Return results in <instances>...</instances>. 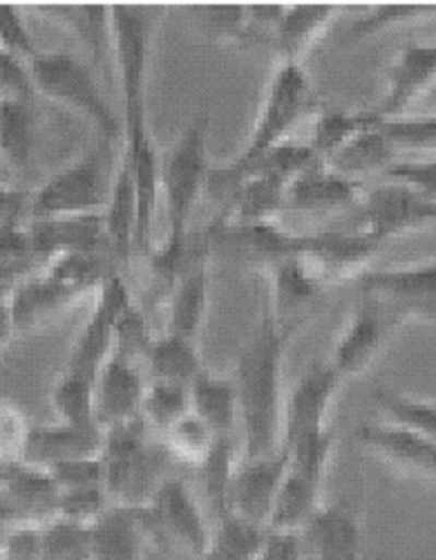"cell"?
<instances>
[{"label":"cell","instance_id":"7402d4cb","mask_svg":"<svg viewBox=\"0 0 436 560\" xmlns=\"http://www.w3.org/2000/svg\"><path fill=\"white\" fill-rule=\"evenodd\" d=\"M30 241L34 256L108 254L106 215L96 213L36 220L30 231Z\"/></svg>","mask_w":436,"mask_h":560},{"label":"cell","instance_id":"f546056e","mask_svg":"<svg viewBox=\"0 0 436 560\" xmlns=\"http://www.w3.org/2000/svg\"><path fill=\"white\" fill-rule=\"evenodd\" d=\"M190 390V412L215 435L233 438L239 412H237V393L233 380L217 377L209 370H202L198 380L188 386Z\"/></svg>","mask_w":436,"mask_h":560},{"label":"cell","instance_id":"ba28073f","mask_svg":"<svg viewBox=\"0 0 436 560\" xmlns=\"http://www.w3.org/2000/svg\"><path fill=\"white\" fill-rule=\"evenodd\" d=\"M341 384V375L329 365V361H314L303 372V377L284 401L282 448L286 453L333 433L329 427V415Z\"/></svg>","mask_w":436,"mask_h":560},{"label":"cell","instance_id":"cb8c5ba5","mask_svg":"<svg viewBox=\"0 0 436 560\" xmlns=\"http://www.w3.org/2000/svg\"><path fill=\"white\" fill-rule=\"evenodd\" d=\"M143 506H117L90 527L92 560H145L149 534L143 525Z\"/></svg>","mask_w":436,"mask_h":560},{"label":"cell","instance_id":"7c38bea8","mask_svg":"<svg viewBox=\"0 0 436 560\" xmlns=\"http://www.w3.org/2000/svg\"><path fill=\"white\" fill-rule=\"evenodd\" d=\"M209 262H211V233L196 243L188 241L186 260L175 278L168 294L166 335L188 341H198L209 310Z\"/></svg>","mask_w":436,"mask_h":560},{"label":"cell","instance_id":"1f68e13d","mask_svg":"<svg viewBox=\"0 0 436 560\" xmlns=\"http://www.w3.org/2000/svg\"><path fill=\"white\" fill-rule=\"evenodd\" d=\"M204 370L198 341H188L175 335L155 337L149 357H145V380L190 386Z\"/></svg>","mask_w":436,"mask_h":560},{"label":"cell","instance_id":"8992f818","mask_svg":"<svg viewBox=\"0 0 436 560\" xmlns=\"http://www.w3.org/2000/svg\"><path fill=\"white\" fill-rule=\"evenodd\" d=\"M30 74L34 88H38L43 95L72 108L99 128L108 139L123 135V121L102 95L92 72L72 55H36L30 61Z\"/></svg>","mask_w":436,"mask_h":560},{"label":"cell","instance_id":"d6a6232c","mask_svg":"<svg viewBox=\"0 0 436 560\" xmlns=\"http://www.w3.org/2000/svg\"><path fill=\"white\" fill-rule=\"evenodd\" d=\"M79 296V290L61 283L55 276H47L43 280H30V283L16 290L10 305L14 330L36 328V325H40L43 320H47Z\"/></svg>","mask_w":436,"mask_h":560},{"label":"cell","instance_id":"ac0fdd59","mask_svg":"<svg viewBox=\"0 0 436 560\" xmlns=\"http://www.w3.org/2000/svg\"><path fill=\"white\" fill-rule=\"evenodd\" d=\"M145 384L139 365L110 354L94 384V419L104 433L141 417Z\"/></svg>","mask_w":436,"mask_h":560},{"label":"cell","instance_id":"ee69618b","mask_svg":"<svg viewBox=\"0 0 436 560\" xmlns=\"http://www.w3.org/2000/svg\"><path fill=\"white\" fill-rule=\"evenodd\" d=\"M215 440L217 438L200 422V419L192 412H188L175 427H170L164 433V448L168 455L177 457L181 464L192 466V469H200V466L207 462Z\"/></svg>","mask_w":436,"mask_h":560},{"label":"cell","instance_id":"816d5d0a","mask_svg":"<svg viewBox=\"0 0 436 560\" xmlns=\"http://www.w3.org/2000/svg\"><path fill=\"white\" fill-rule=\"evenodd\" d=\"M50 476L61 491L104 487V462L99 457H83L72 462H61L50 469Z\"/></svg>","mask_w":436,"mask_h":560},{"label":"cell","instance_id":"4316f807","mask_svg":"<svg viewBox=\"0 0 436 560\" xmlns=\"http://www.w3.org/2000/svg\"><path fill=\"white\" fill-rule=\"evenodd\" d=\"M335 14L338 10L331 5L286 8L271 38L280 63L301 66L303 57L314 48L318 38L327 34Z\"/></svg>","mask_w":436,"mask_h":560},{"label":"cell","instance_id":"db71d44e","mask_svg":"<svg viewBox=\"0 0 436 560\" xmlns=\"http://www.w3.org/2000/svg\"><path fill=\"white\" fill-rule=\"evenodd\" d=\"M385 175L397 184L408 186L427 200H436V160L425 162H394Z\"/></svg>","mask_w":436,"mask_h":560},{"label":"cell","instance_id":"91938a15","mask_svg":"<svg viewBox=\"0 0 436 560\" xmlns=\"http://www.w3.org/2000/svg\"><path fill=\"white\" fill-rule=\"evenodd\" d=\"M30 521L23 516V511L0 489V529H12L19 525H27ZM36 525V523H34Z\"/></svg>","mask_w":436,"mask_h":560},{"label":"cell","instance_id":"e575fe53","mask_svg":"<svg viewBox=\"0 0 436 560\" xmlns=\"http://www.w3.org/2000/svg\"><path fill=\"white\" fill-rule=\"evenodd\" d=\"M374 399L387 422L408 429L436 444V404L401 395L392 388H376Z\"/></svg>","mask_w":436,"mask_h":560},{"label":"cell","instance_id":"f6af8a7d","mask_svg":"<svg viewBox=\"0 0 436 560\" xmlns=\"http://www.w3.org/2000/svg\"><path fill=\"white\" fill-rule=\"evenodd\" d=\"M153 341L155 337L151 335V325L149 318H145V312L132 303L115 325L113 354L139 365V361H145V357H149Z\"/></svg>","mask_w":436,"mask_h":560},{"label":"cell","instance_id":"d590c367","mask_svg":"<svg viewBox=\"0 0 436 560\" xmlns=\"http://www.w3.org/2000/svg\"><path fill=\"white\" fill-rule=\"evenodd\" d=\"M34 151V119L25 102L0 100V155L14 168H25Z\"/></svg>","mask_w":436,"mask_h":560},{"label":"cell","instance_id":"680465c9","mask_svg":"<svg viewBox=\"0 0 436 560\" xmlns=\"http://www.w3.org/2000/svg\"><path fill=\"white\" fill-rule=\"evenodd\" d=\"M256 560H307L303 534L267 529V538Z\"/></svg>","mask_w":436,"mask_h":560},{"label":"cell","instance_id":"e7e4bbea","mask_svg":"<svg viewBox=\"0 0 436 560\" xmlns=\"http://www.w3.org/2000/svg\"><path fill=\"white\" fill-rule=\"evenodd\" d=\"M10 529H0V556H3V547H5V536Z\"/></svg>","mask_w":436,"mask_h":560},{"label":"cell","instance_id":"8d00e7d4","mask_svg":"<svg viewBox=\"0 0 436 560\" xmlns=\"http://www.w3.org/2000/svg\"><path fill=\"white\" fill-rule=\"evenodd\" d=\"M190 412V390L179 384L149 382L141 401V419L151 431L166 433Z\"/></svg>","mask_w":436,"mask_h":560},{"label":"cell","instance_id":"30bf717a","mask_svg":"<svg viewBox=\"0 0 436 560\" xmlns=\"http://www.w3.org/2000/svg\"><path fill=\"white\" fill-rule=\"evenodd\" d=\"M361 294L372 296L399 328L408 320L436 323V262L365 273Z\"/></svg>","mask_w":436,"mask_h":560},{"label":"cell","instance_id":"94428289","mask_svg":"<svg viewBox=\"0 0 436 560\" xmlns=\"http://www.w3.org/2000/svg\"><path fill=\"white\" fill-rule=\"evenodd\" d=\"M19 207H21V196L12 194V191H8V189H3V186H0V222L14 218Z\"/></svg>","mask_w":436,"mask_h":560},{"label":"cell","instance_id":"484cf974","mask_svg":"<svg viewBox=\"0 0 436 560\" xmlns=\"http://www.w3.org/2000/svg\"><path fill=\"white\" fill-rule=\"evenodd\" d=\"M361 205V186L354 179L316 164L286 186V209L338 211Z\"/></svg>","mask_w":436,"mask_h":560},{"label":"cell","instance_id":"003e7915","mask_svg":"<svg viewBox=\"0 0 436 560\" xmlns=\"http://www.w3.org/2000/svg\"><path fill=\"white\" fill-rule=\"evenodd\" d=\"M145 560H151V558H145Z\"/></svg>","mask_w":436,"mask_h":560},{"label":"cell","instance_id":"83f0119b","mask_svg":"<svg viewBox=\"0 0 436 560\" xmlns=\"http://www.w3.org/2000/svg\"><path fill=\"white\" fill-rule=\"evenodd\" d=\"M394 158L397 147L382 132L378 117L372 113V121L361 132H356L341 151H335L325 166L338 175L358 182L363 175H372L376 171L385 173L394 164Z\"/></svg>","mask_w":436,"mask_h":560},{"label":"cell","instance_id":"4dcf8cb0","mask_svg":"<svg viewBox=\"0 0 436 560\" xmlns=\"http://www.w3.org/2000/svg\"><path fill=\"white\" fill-rule=\"evenodd\" d=\"M8 498L23 511L30 523L43 525L50 516H57L61 489L50 471L36 469L30 464H12L3 482Z\"/></svg>","mask_w":436,"mask_h":560},{"label":"cell","instance_id":"2e32d148","mask_svg":"<svg viewBox=\"0 0 436 560\" xmlns=\"http://www.w3.org/2000/svg\"><path fill=\"white\" fill-rule=\"evenodd\" d=\"M380 249L376 241L363 231L341 233L325 231L316 236H298L296 256L309 267V271L322 285L343 283V280L365 273V267Z\"/></svg>","mask_w":436,"mask_h":560},{"label":"cell","instance_id":"ffe728a7","mask_svg":"<svg viewBox=\"0 0 436 560\" xmlns=\"http://www.w3.org/2000/svg\"><path fill=\"white\" fill-rule=\"evenodd\" d=\"M387 95L374 110L380 119H399L436 81V45H408L385 72Z\"/></svg>","mask_w":436,"mask_h":560},{"label":"cell","instance_id":"681fc988","mask_svg":"<svg viewBox=\"0 0 436 560\" xmlns=\"http://www.w3.org/2000/svg\"><path fill=\"white\" fill-rule=\"evenodd\" d=\"M108 509H110V500H108V493L104 487L61 491L55 518H63V521H72V523L92 527Z\"/></svg>","mask_w":436,"mask_h":560},{"label":"cell","instance_id":"b9f144b4","mask_svg":"<svg viewBox=\"0 0 436 560\" xmlns=\"http://www.w3.org/2000/svg\"><path fill=\"white\" fill-rule=\"evenodd\" d=\"M372 121V113H345V110H325L316 119L314 137H311V151L318 155L322 164L329 158L341 151L350 139L361 132Z\"/></svg>","mask_w":436,"mask_h":560},{"label":"cell","instance_id":"9c48e42d","mask_svg":"<svg viewBox=\"0 0 436 560\" xmlns=\"http://www.w3.org/2000/svg\"><path fill=\"white\" fill-rule=\"evenodd\" d=\"M113 182L99 153H90L47 182L32 205L36 220L106 213Z\"/></svg>","mask_w":436,"mask_h":560},{"label":"cell","instance_id":"7dc6e473","mask_svg":"<svg viewBox=\"0 0 436 560\" xmlns=\"http://www.w3.org/2000/svg\"><path fill=\"white\" fill-rule=\"evenodd\" d=\"M378 126L397 149L436 153V117H399L380 119Z\"/></svg>","mask_w":436,"mask_h":560},{"label":"cell","instance_id":"f1b7e54d","mask_svg":"<svg viewBox=\"0 0 436 560\" xmlns=\"http://www.w3.org/2000/svg\"><path fill=\"white\" fill-rule=\"evenodd\" d=\"M108 231V254L115 267L128 265L134 249V226H137V202H134V179L128 158L121 153L117 173L113 177L110 202L106 209Z\"/></svg>","mask_w":436,"mask_h":560},{"label":"cell","instance_id":"5b68a950","mask_svg":"<svg viewBox=\"0 0 436 560\" xmlns=\"http://www.w3.org/2000/svg\"><path fill=\"white\" fill-rule=\"evenodd\" d=\"M151 429L141 417L128 424L106 431L104 438V489L110 504L117 506H145L162 478V457L149 440Z\"/></svg>","mask_w":436,"mask_h":560},{"label":"cell","instance_id":"7bdbcfd3","mask_svg":"<svg viewBox=\"0 0 436 560\" xmlns=\"http://www.w3.org/2000/svg\"><path fill=\"white\" fill-rule=\"evenodd\" d=\"M43 560H92V534L87 525L52 518L40 525Z\"/></svg>","mask_w":436,"mask_h":560},{"label":"cell","instance_id":"11a10c76","mask_svg":"<svg viewBox=\"0 0 436 560\" xmlns=\"http://www.w3.org/2000/svg\"><path fill=\"white\" fill-rule=\"evenodd\" d=\"M34 92V81L30 68L21 63L14 55L0 48V100H14L30 104Z\"/></svg>","mask_w":436,"mask_h":560},{"label":"cell","instance_id":"f5cc1de1","mask_svg":"<svg viewBox=\"0 0 436 560\" xmlns=\"http://www.w3.org/2000/svg\"><path fill=\"white\" fill-rule=\"evenodd\" d=\"M32 256L30 233L16 229V215L0 222V269L12 276L16 269H23Z\"/></svg>","mask_w":436,"mask_h":560},{"label":"cell","instance_id":"44dd1931","mask_svg":"<svg viewBox=\"0 0 436 560\" xmlns=\"http://www.w3.org/2000/svg\"><path fill=\"white\" fill-rule=\"evenodd\" d=\"M269 273L271 305L267 316H271L282 330L294 335L316 307L325 285L298 256L280 260L269 269Z\"/></svg>","mask_w":436,"mask_h":560},{"label":"cell","instance_id":"603a6c76","mask_svg":"<svg viewBox=\"0 0 436 560\" xmlns=\"http://www.w3.org/2000/svg\"><path fill=\"white\" fill-rule=\"evenodd\" d=\"M104 438L106 433L99 427L59 424L32 429L23 444V464L50 471L61 462L99 457L104 451Z\"/></svg>","mask_w":436,"mask_h":560},{"label":"cell","instance_id":"ab89813d","mask_svg":"<svg viewBox=\"0 0 436 560\" xmlns=\"http://www.w3.org/2000/svg\"><path fill=\"white\" fill-rule=\"evenodd\" d=\"M74 30V34L87 45L94 59L104 63L108 52H113V27H110V8H59L50 10Z\"/></svg>","mask_w":436,"mask_h":560},{"label":"cell","instance_id":"60d3db41","mask_svg":"<svg viewBox=\"0 0 436 560\" xmlns=\"http://www.w3.org/2000/svg\"><path fill=\"white\" fill-rule=\"evenodd\" d=\"M264 538L267 527L241 521L233 513H224L215 521L209 549L233 560H256Z\"/></svg>","mask_w":436,"mask_h":560},{"label":"cell","instance_id":"f35d334b","mask_svg":"<svg viewBox=\"0 0 436 560\" xmlns=\"http://www.w3.org/2000/svg\"><path fill=\"white\" fill-rule=\"evenodd\" d=\"M239 459H241V455L235 453V440L217 438L207 462L200 466L207 500H209V506L213 509L215 521L226 513L228 487H231V480H233V474L237 469Z\"/></svg>","mask_w":436,"mask_h":560},{"label":"cell","instance_id":"52a82bcc","mask_svg":"<svg viewBox=\"0 0 436 560\" xmlns=\"http://www.w3.org/2000/svg\"><path fill=\"white\" fill-rule=\"evenodd\" d=\"M149 542L177 549L198 560L211 547V532L204 511L190 489L175 478L160 485L153 500L143 509Z\"/></svg>","mask_w":436,"mask_h":560},{"label":"cell","instance_id":"d6986e66","mask_svg":"<svg viewBox=\"0 0 436 560\" xmlns=\"http://www.w3.org/2000/svg\"><path fill=\"white\" fill-rule=\"evenodd\" d=\"M309 560H365L358 513L345 504H322L301 532Z\"/></svg>","mask_w":436,"mask_h":560},{"label":"cell","instance_id":"e0dca14e","mask_svg":"<svg viewBox=\"0 0 436 560\" xmlns=\"http://www.w3.org/2000/svg\"><path fill=\"white\" fill-rule=\"evenodd\" d=\"M286 469L288 455L284 448L258 459H239L228 487L226 513L267 527Z\"/></svg>","mask_w":436,"mask_h":560},{"label":"cell","instance_id":"4fadbf2b","mask_svg":"<svg viewBox=\"0 0 436 560\" xmlns=\"http://www.w3.org/2000/svg\"><path fill=\"white\" fill-rule=\"evenodd\" d=\"M356 442L385 469L412 482L436 485V444L397 424H361Z\"/></svg>","mask_w":436,"mask_h":560},{"label":"cell","instance_id":"836d02e7","mask_svg":"<svg viewBox=\"0 0 436 560\" xmlns=\"http://www.w3.org/2000/svg\"><path fill=\"white\" fill-rule=\"evenodd\" d=\"M213 231L228 233V238L235 241V245L241 249L247 258L264 265L271 269L284 258L296 256V243L298 236L282 231L275 222H262V224H247V226H211Z\"/></svg>","mask_w":436,"mask_h":560},{"label":"cell","instance_id":"6da1fadb","mask_svg":"<svg viewBox=\"0 0 436 560\" xmlns=\"http://www.w3.org/2000/svg\"><path fill=\"white\" fill-rule=\"evenodd\" d=\"M291 332L264 316L258 335L239 352L233 384L241 427V459H258L282 448L284 354Z\"/></svg>","mask_w":436,"mask_h":560},{"label":"cell","instance_id":"5bb4252c","mask_svg":"<svg viewBox=\"0 0 436 560\" xmlns=\"http://www.w3.org/2000/svg\"><path fill=\"white\" fill-rule=\"evenodd\" d=\"M361 231L378 245L399 233L436 222V200H427L403 184H380L361 200Z\"/></svg>","mask_w":436,"mask_h":560},{"label":"cell","instance_id":"03108f58","mask_svg":"<svg viewBox=\"0 0 436 560\" xmlns=\"http://www.w3.org/2000/svg\"><path fill=\"white\" fill-rule=\"evenodd\" d=\"M3 290H5V283H3V280H0V294H3Z\"/></svg>","mask_w":436,"mask_h":560},{"label":"cell","instance_id":"6125c7cd","mask_svg":"<svg viewBox=\"0 0 436 560\" xmlns=\"http://www.w3.org/2000/svg\"><path fill=\"white\" fill-rule=\"evenodd\" d=\"M14 332V325H12V314H10V307H3L0 305V346H3L10 335Z\"/></svg>","mask_w":436,"mask_h":560},{"label":"cell","instance_id":"c3c4849f","mask_svg":"<svg viewBox=\"0 0 436 560\" xmlns=\"http://www.w3.org/2000/svg\"><path fill=\"white\" fill-rule=\"evenodd\" d=\"M436 8H423V5H382V8H372L365 16H361L352 27L347 30V40L356 43L367 36H374L392 25H403L410 21H419L425 16H434Z\"/></svg>","mask_w":436,"mask_h":560},{"label":"cell","instance_id":"8fae6325","mask_svg":"<svg viewBox=\"0 0 436 560\" xmlns=\"http://www.w3.org/2000/svg\"><path fill=\"white\" fill-rule=\"evenodd\" d=\"M397 330L399 325L394 318L372 296L361 294L343 332L335 339L329 365L341 375V380L361 375L382 354Z\"/></svg>","mask_w":436,"mask_h":560},{"label":"cell","instance_id":"9a60e30c","mask_svg":"<svg viewBox=\"0 0 436 560\" xmlns=\"http://www.w3.org/2000/svg\"><path fill=\"white\" fill-rule=\"evenodd\" d=\"M132 305V296L123 283L121 273H110L99 288V303L83 325L81 335L74 341L68 370L81 372L96 380L99 370L113 354L115 325L119 316Z\"/></svg>","mask_w":436,"mask_h":560},{"label":"cell","instance_id":"3957f363","mask_svg":"<svg viewBox=\"0 0 436 560\" xmlns=\"http://www.w3.org/2000/svg\"><path fill=\"white\" fill-rule=\"evenodd\" d=\"M113 55L123 102V144L137 147L149 128V72L160 8L115 5L110 8Z\"/></svg>","mask_w":436,"mask_h":560},{"label":"cell","instance_id":"7a4b0ae2","mask_svg":"<svg viewBox=\"0 0 436 560\" xmlns=\"http://www.w3.org/2000/svg\"><path fill=\"white\" fill-rule=\"evenodd\" d=\"M211 173L209 162V117L192 119L175 139V144L162 155L160 196L166 211V238L151 254L157 294L168 299L175 278L188 252V220L196 211Z\"/></svg>","mask_w":436,"mask_h":560},{"label":"cell","instance_id":"be15d7a7","mask_svg":"<svg viewBox=\"0 0 436 560\" xmlns=\"http://www.w3.org/2000/svg\"><path fill=\"white\" fill-rule=\"evenodd\" d=\"M198 560H233V558H226V556H222V553H217L213 549H207Z\"/></svg>","mask_w":436,"mask_h":560},{"label":"cell","instance_id":"d4e9b609","mask_svg":"<svg viewBox=\"0 0 436 560\" xmlns=\"http://www.w3.org/2000/svg\"><path fill=\"white\" fill-rule=\"evenodd\" d=\"M282 209H286V184L262 173H251L241 179L231 200L222 207V213L213 226L220 229L275 222Z\"/></svg>","mask_w":436,"mask_h":560},{"label":"cell","instance_id":"9f6ffc18","mask_svg":"<svg viewBox=\"0 0 436 560\" xmlns=\"http://www.w3.org/2000/svg\"><path fill=\"white\" fill-rule=\"evenodd\" d=\"M0 48L16 59L27 57L32 61L36 57L30 32L25 30L19 12L10 5H0Z\"/></svg>","mask_w":436,"mask_h":560},{"label":"cell","instance_id":"f907efd6","mask_svg":"<svg viewBox=\"0 0 436 560\" xmlns=\"http://www.w3.org/2000/svg\"><path fill=\"white\" fill-rule=\"evenodd\" d=\"M190 14L217 43L245 45L247 8H192Z\"/></svg>","mask_w":436,"mask_h":560},{"label":"cell","instance_id":"277c9868","mask_svg":"<svg viewBox=\"0 0 436 560\" xmlns=\"http://www.w3.org/2000/svg\"><path fill=\"white\" fill-rule=\"evenodd\" d=\"M311 108V81L303 66L296 63H280L267 95L262 100L258 119L254 124L251 137L233 164H226L231 177L241 182L247 173L275 147L288 142L291 130H294L301 119Z\"/></svg>","mask_w":436,"mask_h":560},{"label":"cell","instance_id":"6f0895ef","mask_svg":"<svg viewBox=\"0 0 436 560\" xmlns=\"http://www.w3.org/2000/svg\"><path fill=\"white\" fill-rule=\"evenodd\" d=\"M0 560H43L40 525L27 523L12 527L5 536V547Z\"/></svg>","mask_w":436,"mask_h":560},{"label":"cell","instance_id":"74e56055","mask_svg":"<svg viewBox=\"0 0 436 560\" xmlns=\"http://www.w3.org/2000/svg\"><path fill=\"white\" fill-rule=\"evenodd\" d=\"M94 384L96 380L81 375V372H63L52 393V406L61 417V424L99 427L94 419Z\"/></svg>","mask_w":436,"mask_h":560},{"label":"cell","instance_id":"bcb514c9","mask_svg":"<svg viewBox=\"0 0 436 560\" xmlns=\"http://www.w3.org/2000/svg\"><path fill=\"white\" fill-rule=\"evenodd\" d=\"M316 164H322V162L318 160V155L311 151L309 144H296L288 139V142H284V144L275 147L271 153H267L247 175L262 173V175L275 177L288 186L298 175H303L305 171H309Z\"/></svg>","mask_w":436,"mask_h":560}]
</instances>
